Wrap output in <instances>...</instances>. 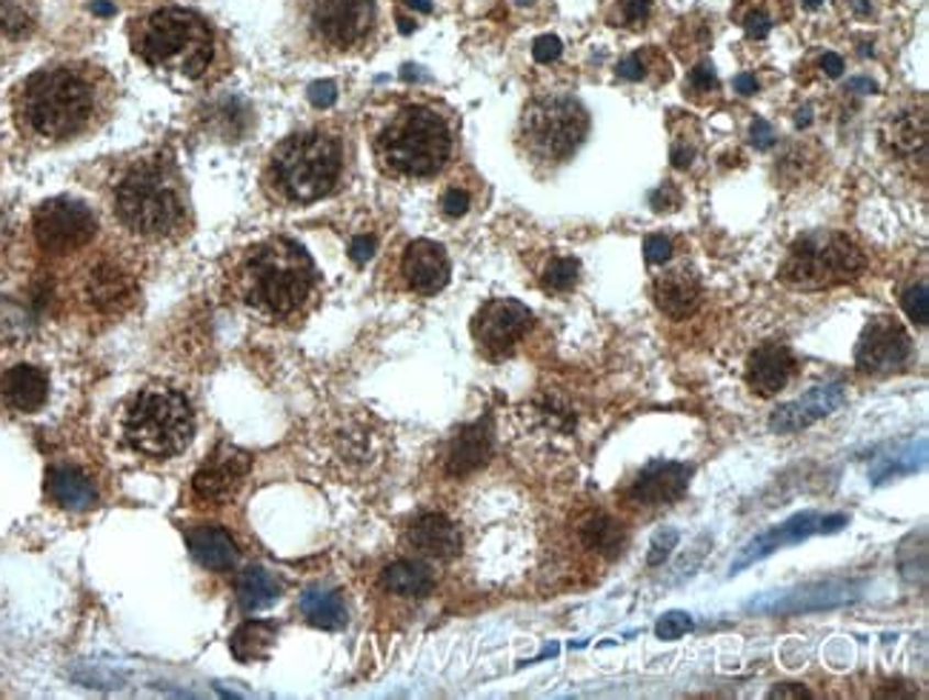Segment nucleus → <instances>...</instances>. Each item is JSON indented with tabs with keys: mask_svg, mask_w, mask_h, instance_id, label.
<instances>
[{
	"mask_svg": "<svg viewBox=\"0 0 929 700\" xmlns=\"http://www.w3.org/2000/svg\"><path fill=\"white\" fill-rule=\"evenodd\" d=\"M407 7L414 9V12H432V0H407Z\"/></svg>",
	"mask_w": 929,
	"mask_h": 700,
	"instance_id": "6e6d98bb",
	"label": "nucleus"
},
{
	"mask_svg": "<svg viewBox=\"0 0 929 700\" xmlns=\"http://www.w3.org/2000/svg\"><path fill=\"white\" fill-rule=\"evenodd\" d=\"M736 92L755 95L757 92V80L752 78V75H746V71H743V75H738V78H736Z\"/></svg>",
	"mask_w": 929,
	"mask_h": 700,
	"instance_id": "864d4df0",
	"label": "nucleus"
},
{
	"mask_svg": "<svg viewBox=\"0 0 929 700\" xmlns=\"http://www.w3.org/2000/svg\"><path fill=\"white\" fill-rule=\"evenodd\" d=\"M300 612L318 629H341L346 623V607H343L341 595L321 589V586H312L300 595Z\"/></svg>",
	"mask_w": 929,
	"mask_h": 700,
	"instance_id": "c85d7f7f",
	"label": "nucleus"
},
{
	"mask_svg": "<svg viewBox=\"0 0 929 700\" xmlns=\"http://www.w3.org/2000/svg\"><path fill=\"white\" fill-rule=\"evenodd\" d=\"M795 371V355L789 346L775 341L761 343L746 360V384L761 398L778 395Z\"/></svg>",
	"mask_w": 929,
	"mask_h": 700,
	"instance_id": "a211bd4d",
	"label": "nucleus"
},
{
	"mask_svg": "<svg viewBox=\"0 0 929 700\" xmlns=\"http://www.w3.org/2000/svg\"><path fill=\"white\" fill-rule=\"evenodd\" d=\"M407 541L412 543V549H418L427 557H455L461 552V532H457L455 523L446 518V514L429 512L414 518L412 526L407 532Z\"/></svg>",
	"mask_w": 929,
	"mask_h": 700,
	"instance_id": "5701e85b",
	"label": "nucleus"
},
{
	"mask_svg": "<svg viewBox=\"0 0 929 700\" xmlns=\"http://www.w3.org/2000/svg\"><path fill=\"white\" fill-rule=\"evenodd\" d=\"M0 398L14 412H37L49 398V375L32 364L9 366L0 375Z\"/></svg>",
	"mask_w": 929,
	"mask_h": 700,
	"instance_id": "6ab92c4d",
	"label": "nucleus"
},
{
	"mask_svg": "<svg viewBox=\"0 0 929 700\" xmlns=\"http://www.w3.org/2000/svg\"><path fill=\"white\" fill-rule=\"evenodd\" d=\"M229 289L237 300L269 318H292L307 307L318 286L309 252L289 237L261 241L226 266Z\"/></svg>",
	"mask_w": 929,
	"mask_h": 700,
	"instance_id": "7ed1b4c3",
	"label": "nucleus"
},
{
	"mask_svg": "<svg viewBox=\"0 0 929 700\" xmlns=\"http://www.w3.org/2000/svg\"><path fill=\"white\" fill-rule=\"evenodd\" d=\"M375 249H378V241L372 235H357L355 241L350 243V257L355 260V264H366L372 255H375Z\"/></svg>",
	"mask_w": 929,
	"mask_h": 700,
	"instance_id": "09e8293b",
	"label": "nucleus"
},
{
	"mask_svg": "<svg viewBox=\"0 0 929 700\" xmlns=\"http://www.w3.org/2000/svg\"><path fill=\"white\" fill-rule=\"evenodd\" d=\"M250 455L237 446L221 443L207 455L192 478V492L209 503H223L237 492V486L250 475Z\"/></svg>",
	"mask_w": 929,
	"mask_h": 700,
	"instance_id": "4468645a",
	"label": "nucleus"
},
{
	"mask_svg": "<svg viewBox=\"0 0 929 700\" xmlns=\"http://www.w3.org/2000/svg\"><path fill=\"white\" fill-rule=\"evenodd\" d=\"M913 355L909 332L895 318H875L866 323L855 346V366L866 375H884L898 369Z\"/></svg>",
	"mask_w": 929,
	"mask_h": 700,
	"instance_id": "ddd939ff",
	"label": "nucleus"
},
{
	"mask_svg": "<svg viewBox=\"0 0 929 700\" xmlns=\"http://www.w3.org/2000/svg\"><path fill=\"white\" fill-rule=\"evenodd\" d=\"M864 269L866 255L852 237L832 229H815L789 246V255L778 269V280L789 289L818 292V289L852 284L864 275Z\"/></svg>",
	"mask_w": 929,
	"mask_h": 700,
	"instance_id": "6e6552de",
	"label": "nucleus"
},
{
	"mask_svg": "<svg viewBox=\"0 0 929 700\" xmlns=\"http://www.w3.org/2000/svg\"><path fill=\"white\" fill-rule=\"evenodd\" d=\"M132 52L169 84L195 86L212 75L221 41L212 23L189 7H155L126 29Z\"/></svg>",
	"mask_w": 929,
	"mask_h": 700,
	"instance_id": "f03ea898",
	"label": "nucleus"
},
{
	"mask_svg": "<svg viewBox=\"0 0 929 700\" xmlns=\"http://www.w3.org/2000/svg\"><path fill=\"white\" fill-rule=\"evenodd\" d=\"M452 126L438 109L409 103L375 135L378 166L398 178H432L452 157Z\"/></svg>",
	"mask_w": 929,
	"mask_h": 700,
	"instance_id": "39448f33",
	"label": "nucleus"
},
{
	"mask_svg": "<svg viewBox=\"0 0 929 700\" xmlns=\"http://www.w3.org/2000/svg\"><path fill=\"white\" fill-rule=\"evenodd\" d=\"M847 89H850V92H875V84L866 78H852L850 84H847Z\"/></svg>",
	"mask_w": 929,
	"mask_h": 700,
	"instance_id": "5fc2aeb1",
	"label": "nucleus"
},
{
	"mask_svg": "<svg viewBox=\"0 0 929 700\" xmlns=\"http://www.w3.org/2000/svg\"><path fill=\"white\" fill-rule=\"evenodd\" d=\"M689 89L693 92H715L718 89V75H715V66L709 60H700L698 66L689 69V78H686Z\"/></svg>",
	"mask_w": 929,
	"mask_h": 700,
	"instance_id": "4c0bfd02",
	"label": "nucleus"
},
{
	"mask_svg": "<svg viewBox=\"0 0 929 700\" xmlns=\"http://www.w3.org/2000/svg\"><path fill=\"white\" fill-rule=\"evenodd\" d=\"M298 21L323 49L352 52L378 26V0H298Z\"/></svg>",
	"mask_w": 929,
	"mask_h": 700,
	"instance_id": "9d476101",
	"label": "nucleus"
},
{
	"mask_svg": "<svg viewBox=\"0 0 929 700\" xmlns=\"http://www.w3.org/2000/svg\"><path fill=\"white\" fill-rule=\"evenodd\" d=\"M615 71H618V78L638 84V80H646V60H643L641 52H635V55L623 57Z\"/></svg>",
	"mask_w": 929,
	"mask_h": 700,
	"instance_id": "c03bdc74",
	"label": "nucleus"
},
{
	"mask_svg": "<svg viewBox=\"0 0 929 700\" xmlns=\"http://www.w3.org/2000/svg\"><path fill=\"white\" fill-rule=\"evenodd\" d=\"M37 23V0H0V43H21Z\"/></svg>",
	"mask_w": 929,
	"mask_h": 700,
	"instance_id": "2f4dec72",
	"label": "nucleus"
},
{
	"mask_svg": "<svg viewBox=\"0 0 929 700\" xmlns=\"http://www.w3.org/2000/svg\"><path fill=\"white\" fill-rule=\"evenodd\" d=\"M652 14V0H615V14L609 18L612 26L638 29Z\"/></svg>",
	"mask_w": 929,
	"mask_h": 700,
	"instance_id": "f704fd0d",
	"label": "nucleus"
},
{
	"mask_svg": "<svg viewBox=\"0 0 929 700\" xmlns=\"http://www.w3.org/2000/svg\"><path fill=\"white\" fill-rule=\"evenodd\" d=\"M650 203H652V209H655V212H672V209H678L681 207V195H678V189H675V186L672 184H664L661 186V189H655V192L650 195Z\"/></svg>",
	"mask_w": 929,
	"mask_h": 700,
	"instance_id": "a18cd8bd",
	"label": "nucleus"
},
{
	"mask_svg": "<svg viewBox=\"0 0 929 700\" xmlns=\"http://www.w3.org/2000/svg\"><path fill=\"white\" fill-rule=\"evenodd\" d=\"M670 160L675 169H689L695 160V143H686L684 137H675L670 149Z\"/></svg>",
	"mask_w": 929,
	"mask_h": 700,
	"instance_id": "49530a36",
	"label": "nucleus"
},
{
	"mask_svg": "<svg viewBox=\"0 0 929 700\" xmlns=\"http://www.w3.org/2000/svg\"><path fill=\"white\" fill-rule=\"evenodd\" d=\"M450 257L435 241H412L400 257V275L418 295H435L450 284Z\"/></svg>",
	"mask_w": 929,
	"mask_h": 700,
	"instance_id": "f3484780",
	"label": "nucleus"
},
{
	"mask_svg": "<svg viewBox=\"0 0 929 700\" xmlns=\"http://www.w3.org/2000/svg\"><path fill=\"white\" fill-rule=\"evenodd\" d=\"M280 595L278 578L266 571L264 566H250L243 569V575L237 578V600L246 612H257V609L272 607Z\"/></svg>",
	"mask_w": 929,
	"mask_h": 700,
	"instance_id": "7c9ffc66",
	"label": "nucleus"
},
{
	"mask_svg": "<svg viewBox=\"0 0 929 700\" xmlns=\"http://www.w3.org/2000/svg\"><path fill=\"white\" fill-rule=\"evenodd\" d=\"M678 546V532L675 529H664V532H657L655 537H652V546H650V566H661L670 557V552Z\"/></svg>",
	"mask_w": 929,
	"mask_h": 700,
	"instance_id": "58836bf2",
	"label": "nucleus"
},
{
	"mask_svg": "<svg viewBox=\"0 0 929 700\" xmlns=\"http://www.w3.org/2000/svg\"><path fill=\"white\" fill-rule=\"evenodd\" d=\"M886 141L893 143V149L913 155L927 143V118L924 112H898L886 121Z\"/></svg>",
	"mask_w": 929,
	"mask_h": 700,
	"instance_id": "473e14b6",
	"label": "nucleus"
},
{
	"mask_svg": "<svg viewBox=\"0 0 929 700\" xmlns=\"http://www.w3.org/2000/svg\"><path fill=\"white\" fill-rule=\"evenodd\" d=\"M32 232L43 252L49 255H69L84 249L86 243L98 235V218L86 203L71 198L43 200L32 218Z\"/></svg>",
	"mask_w": 929,
	"mask_h": 700,
	"instance_id": "9b49d317",
	"label": "nucleus"
},
{
	"mask_svg": "<svg viewBox=\"0 0 929 700\" xmlns=\"http://www.w3.org/2000/svg\"><path fill=\"white\" fill-rule=\"evenodd\" d=\"M821 3H823V0H804V7H807V9H818Z\"/></svg>",
	"mask_w": 929,
	"mask_h": 700,
	"instance_id": "4d7b16f0",
	"label": "nucleus"
},
{
	"mask_svg": "<svg viewBox=\"0 0 929 700\" xmlns=\"http://www.w3.org/2000/svg\"><path fill=\"white\" fill-rule=\"evenodd\" d=\"M841 526H847V518H843V514H829V518H821V521H818V532H838V529Z\"/></svg>",
	"mask_w": 929,
	"mask_h": 700,
	"instance_id": "603ef678",
	"label": "nucleus"
},
{
	"mask_svg": "<svg viewBox=\"0 0 929 700\" xmlns=\"http://www.w3.org/2000/svg\"><path fill=\"white\" fill-rule=\"evenodd\" d=\"M469 203H472L469 192H466V189H457V186L446 189L441 200L443 214H446V218H464V214L469 212Z\"/></svg>",
	"mask_w": 929,
	"mask_h": 700,
	"instance_id": "a19ab883",
	"label": "nucleus"
},
{
	"mask_svg": "<svg viewBox=\"0 0 929 700\" xmlns=\"http://www.w3.org/2000/svg\"><path fill=\"white\" fill-rule=\"evenodd\" d=\"M847 398V386L843 384H823L809 389L804 398L789 400L784 407H778L770 418V429L778 432V435H793V432H800V429L812 426L821 418L836 412L838 407Z\"/></svg>",
	"mask_w": 929,
	"mask_h": 700,
	"instance_id": "2eb2a0df",
	"label": "nucleus"
},
{
	"mask_svg": "<svg viewBox=\"0 0 929 700\" xmlns=\"http://www.w3.org/2000/svg\"><path fill=\"white\" fill-rule=\"evenodd\" d=\"M384 586L400 598H427L435 580L421 560H395L384 569Z\"/></svg>",
	"mask_w": 929,
	"mask_h": 700,
	"instance_id": "cd10ccee",
	"label": "nucleus"
},
{
	"mask_svg": "<svg viewBox=\"0 0 929 700\" xmlns=\"http://www.w3.org/2000/svg\"><path fill=\"white\" fill-rule=\"evenodd\" d=\"M86 298L100 312H118L135 295V280L114 260H100L86 275Z\"/></svg>",
	"mask_w": 929,
	"mask_h": 700,
	"instance_id": "412c9836",
	"label": "nucleus"
},
{
	"mask_svg": "<svg viewBox=\"0 0 929 700\" xmlns=\"http://www.w3.org/2000/svg\"><path fill=\"white\" fill-rule=\"evenodd\" d=\"M515 3H521V7H527V3H535V0H515Z\"/></svg>",
	"mask_w": 929,
	"mask_h": 700,
	"instance_id": "13d9d810",
	"label": "nucleus"
},
{
	"mask_svg": "<svg viewBox=\"0 0 929 700\" xmlns=\"http://www.w3.org/2000/svg\"><path fill=\"white\" fill-rule=\"evenodd\" d=\"M580 264L575 257H552L546 269H543V286L550 292H569L572 286L578 284Z\"/></svg>",
	"mask_w": 929,
	"mask_h": 700,
	"instance_id": "72a5a7b5",
	"label": "nucleus"
},
{
	"mask_svg": "<svg viewBox=\"0 0 929 700\" xmlns=\"http://www.w3.org/2000/svg\"><path fill=\"white\" fill-rule=\"evenodd\" d=\"M114 103V84L100 66L84 60L32 71L12 98L14 123L37 143H69L92 135Z\"/></svg>",
	"mask_w": 929,
	"mask_h": 700,
	"instance_id": "f257e3e1",
	"label": "nucleus"
},
{
	"mask_svg": "<svg viewBox=\"0 0 929 700\" xmlns=\"http://www.w3.org/2000/svg\"><path fill=\"white\" fill-rule=\"evenodd\" d=\"M493 455V429H489V421L469 423L452 437L450 452H446V471L461 478V475H469V471L480 469V466L489 460Z\"/></svg>",
	"mask_w": 929,
	"mask_h": 700,
	"instance_id": "b1692460",
	"label": "nucleus"
},
{
	"mask_svg": "<svg viewBox=\"0 0 929 700\" xmlns=\"http://www.w3.org/2000/svg\"><path fill=\"white\" fill-rule=\"evenodd\" d=\"M689 478H693V466L678 464V460H652L632 480L629 498L643 507H666V503L684 498Z\"/></svg>",
	"mask_w": 929,
	"mask_h": 700,
	"instance_id": "dca6fc26",
	"label": "nucleus"
},
{
	"mask_svg": "<svg viewBox=\"0 0 929 700\" xmlns=\"http://www.w3.org/2000/svg\"><path fill=\"white\" fill-rule=\"evenodd\" d=\"M652 298L655 307L672 318V321H686L689 314H695L700 303V280L693 269H670L664 275H657L652 284Z\"/></svg>",
	"mask_w": 929,
	"mask_h": 700,
	"instance_id": "aec40b11",
	"label": "nucleus"
},
{
	"mask_svg": "<svg viewBox=\"0 0 929 700\" xmlns=\"http://www.w3.org/2000/svg\"><path fill=\"white\" fill-rule=\"evenodd\" d=\"M643 257H646V264L664 266L672 257V241L664 235H650L643 241Z\"/></svg>",
	"mask_w": 929,
	"mask_h": 700,
	"instance_id": "ea45409f",
	"label": "nucleus"
},
{
	"mask_svg": "<svg viewBox=\"0 0 929 700\" xmlns=\"http://www.w3.org/2000/svg\"><path fill=\"white\" fill-rule=\"evenodd\" d=\"M900 303H904V312L909 314V321L918 323V326H927L929 321V292H927V284H918V286H909L907 292H904V298H900Z\"/></svg>",
	"mask_w": 929,
	"mask_h": 700,
	"instance_id": "c9c22d12",
	"label": "nucleus"
},
{
	"mask_svg": "<svg viewBox=\"0 0 929 700\" xmlns=\"http://www.w3.org/2000/svg\"><path fill=\"white\" fill-rule=\"evenodd\" d=\"M750 141L755 149H770L772 143H775V129H772L764 118H755L750 126Z\"/></svg>",
	"mask_w": 929,
	"mask_h": 700,
	"instance_id": "de8ad7c7",
	"label": "nucleus"
},
{
	"mask_svg": "<svg viewBox=\"0 0 929 700\" xmlns=\"http://www.w3.org/2000/svg\"><path fill=\"white\" fill-rule=\"evenodd\" d=\"M770 698H812V692H809V689H804V686H798V684H781V686H775V689H772Z\"/></svg>",
	"mask_w": 929,
	"mask_h": 700,
	"instance_id": "8fccbe9b",
	"label": "nucleus"
},
{
	"mask_svg": "<svg viewBox=\"0 0 929 700\" xmlns=\"http://www.w3.org/2000/svg\"><path fill=\"white\" fill-rule=\"evenodd\" d=\"M46 492L52 503L69 512H86L98 507V486L78 466H52L46 471Z\"/></svg>",
	"mask_w": 929,
	"mask_h": 700,
	"instance_id": "393cba45",
	"label": "nucleus"
},
{
	"mask_svg": "<svg viewBox=\"0 0 929 700\" xmlns=\"http://www.w3.org/2000/svg\"><path fill=\"white\" fill-rule=\"evenodd\" d=\"M818 521H821V518H818L815 512H804V514H795V518H789V521L781 523V526H772L770 532L757 535L755 541H750L746 546H743L741 557H738L729 571L736 575V571L746 569V566H752L755 560H764L766 555H772V552L781 549V546L807 541L812 532H818Z\"/></svg>",
	"mask_w": 929,
	"mask_h": 700,
	"instance_id": "4be33fe9",
	"label": "nucleus"
},
{
	"mask_svg": "<svg viewBox=\"0 0 929 700\" xmlns=\"http://www.w3.org/2000/svg\"><path fill=\"white\" fill-rule=\"evenodd\" d=\"M278 637V626L266 621H246L235 629V635L229 641L232 646V655L243 664H255V660H264L269 655L272 643Z\"/></svg>",
	"mask_w": 929,
	"mask_h": 700,
	"instance_id": "c756f323",
	"label": "nucleus"
},
{
	"mask_svg": "<svg viewBox=\"0 0 929 700\" xmlns=\"http://www.w3.org/2000/svg\"><path fill=\"white\" fill-rule=\"evenodd\" d=\"M578 535L586 549L598 552V555L604 557H618L623 552V543H627L623 523L615 521V518H609V514L604 512L589 514L578 526Z\"/></svg>",
	"mask_w": 929,
	"mask_h": 700,
	"instance_id": "bb28decb",
	"label": "nucleus"
},
{
	"mask_svg": "<svg viewBox=\"0 0 929 700\" xmlns=\"http://www.w3.org/2000/svg\"><path fill=\"white\" fill-rule=\"evenodd\" d=\"M335 100H338L335 80H314V84L309 86V103H312L314 109L335 107Z\"/></svg>",
	"mask_w": 929,
	"mask_h": 700,
	"instance_id": "37998d69",
	"label": "nucleus"
},
{
	"mask_svg": "<svg viewBox=\"0 0 929 700\" xmlns=\"http://www.w3.org/2000/svg\"><path fill=\"white\" fill-rule=\"evenodd\" d=\"M589 135V112L572 95H541L523 107L518 143L529 160L561 166L580 149Z\"/></svg>",
	"mask_w": 929,
	"mask_h": 700,
	"instance_id": "1a4fd4ad",
	"label": "nucleus"
},
{
	"mask_svg": "<svg viewBox=\"0 0 929 700\" xmlns=\"http://www.w3.org/2000/svg\"><path fill=\"white\" fill-rule=\"evenodd\" d=\"M532 329V312L521 300L493 298L486 300L472 321V337L478 341L486 355L500 357L521 343V337Z\"/></svg>",
	"mask_w": 929,
	"mask_h": 700,
	"instance_id": "f8f14e48",
	"label": "nucleus"
},
{
	"mask_svg": "<svg viewBox=\"0 0 929 700\" xmlns=\"http://www.w3.org/2000/svg\"><path fill=\"white\" fill-rule=\"evenodd\" d=\"M693 629V618L686 612H670L664 614L661 621H657L655 626V635L661 637V641H678L681 635H686Z\"/></svg>",
	"mask_w": 929,
	"mask_h": 700,
	"instance_id": "e433bc0d",
	"label": "nucleus"
},
{
	"mask_svg": "<svg viewBox=\"0 0 929 700\" xmlns=\"http://www.w3.org/2000/svg\"><path fill=\"white\" fill-rule=\"evenodd\" d=\"M343 171V146L323 129L284 137L266 166V184L280 200L307 207L335 192Z\"/></svg>",
	"mask_w": 929,
	"mask_h": 700,
	"instance_id": "423d86ee",
	"label": "nucleus"
},
{
	"mask_svg": "<svg viewBox=\"0 0 929 700\" xmlns=\"http://www.w3.org/2000/svg\"><path fill=\"white\" fill-rule=\"evenodd\" d=\"M561 52H564V43L555 35H541L532 43V57H535L538 64H552V60L561 57Z\"/></svg>",
	"mask_w": 929,
	"mask_h": 700,
	"instance_id": "79ce46f5",
	"label": "nucleus"
},
{
	"mask_svg": "<svg viewBox=\"0 0 929 700\" xmlns=\"http://www.w3.org/2000/svg\"><path fill=\"white\" fill-rule=\"evenodd\" d=\"M821 66H823V71H827L829 78H841V71H843L841 55H836V52H827V55L821 57Z\"/></svg>",
	"mask_w": 929,
	"mask_h": 700,
	"instance_id": "3c124183",
	"label": "nucleus"
},
{
	"mask_svg": "<svg viewBox=\"0 0 929 700\" xmlns=\"http://www.w3.org/2000/svg\"><path fill=\"white\" fill-rule=\"evenodd\" d=\"M186 541H189V549H192L195 560H198L200 566H207V569L214 571L232 569V566H235L237 546L226 529L200 526L195 529V532H189Z\"/></svg>",
	"mask_w": 929,
	"mask_h": 700,
	"instance_id": "a878e982",
	"label": "nucleus"
},
{
	"mask_svg": "<svg viewBox=\"0 0 929 700\" xmlns=\"http://www.w3.org/2000/svg\"><path fill=\"white\" fill-rule=\"evenodd\" d=\"M114 214L143 241H175L189 232V195L169 157L135 160L114 184Z\"/></svg>",
	"mask_w": 929,
	"mask_h": 700,
	"instance_id": "20e7f679",
	"label": "nucleus"
},
{
	"mask_svg": "<svg viewBox=\"0 0 929 700\" xmlns=\"http://www.w3.org/2000/svg\"><path fill=\"white\" fill-rule=\"evenodd\" d=\"M195 412L184 392L169 384L137 389L123 412V437L146 457H175L192 443Z\"/></svg>",
	"mask_w": 929,
	"mask_h": 700,
	"instance_id": "0eeeda50",
	"label": "nucleus"
}]
</instances>
